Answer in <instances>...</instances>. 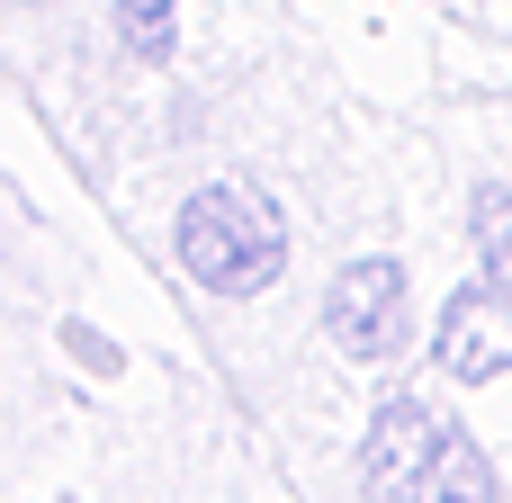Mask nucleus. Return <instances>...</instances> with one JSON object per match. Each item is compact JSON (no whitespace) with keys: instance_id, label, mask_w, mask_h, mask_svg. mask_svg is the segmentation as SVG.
<instances>
[{"instance_id":"obj_7","label":"nucleus","mask_w":512,"mask_h":503,"mask_svg":"<svg viewBox=\"0 0 512 503\" xmlns=\"http://www.w3.org/2000/svg\"><path fill=\"white\" fill-rule=\"evenodd\" d=\"M477 243H486V261H495V279H512V198L504 189L477 198Z\"/></svg>"},{"instance_id":"obj_2","label":"nucleus","mask_w":512,"mask_h":503,"mask_svg":"<svg viewBox=\"0 0 512 503\" xmlns=\"http://www.w3.org/2000/svg\"><path fill=\"white\" fill-rule=\"evenodd\" d=\"M324 324L351 360H396L405 333H414V306H405V270L396 261H351L324 297Z\"/></svg>"},{"instance_id":"obj_5","label":"nucleus","mask_w":512,"mask_h":503,"mask_svg":"<svg viewBox=\"0 0 512 503\" xmlns=\"http://www.w3.org/2000/svg\"><path fill=\"white\" fill-rule=\"evenodd\" d=\"M432 503H495V477H486V459H477L459 432H441V459H432Z\"/></svg>"},{"instance_id":"obj_3","label":"nucleus","mask_w":512,"mask_h":503,"mask_svg":"<svg viewBox=\"0 0 512 503\" xmlns=\"http://www.w3.org/2000/svg\"><path fill=\"white\" fill-rule=\"evenodd\" d=\"M432 459H441V423L423 405H387L369 423V495L378 503H414L432 486Z\"/></svg>"},{"instance_id":"obj_6","label":"nucleus","mask_w":512,"mask_h":503,"mask_svg":"<svg viewBox=\"0 0 512 503\" xmlns=\"http://www.w3.org/2000/svg\"><path fill=\"white\" fill-rule=\"evenodd\" d=\"M117 27H126V45H135L144 63H162V54H171V0H126V9H117Z\"/></svg>"},{"instance_id":"obj_1","label":"nucleus","mask_w":512,"mask_h":503,"mask_svg":"<svg viewBox=\"0 0 512 503\" xmlns=\"http://www.w3.org/2000/svg\"><path fill=\"white\" fill-rule=\"evenodd\" d=\"M180 261H189V279H207V288H225V297H252V288L279 279L288 225H279V207H270L252 180H207V189L180 207Z\"/></svg>"},{"instance_id":"obj_4","label":"nucleus","mask_w":512,"mask_h":503,"mask_svg":"<svg viewBox=\"0 0 512 503\" xmlns=\"http://www.w3.org/2000/svg\"><path fill=\"white\" fill-rule=\"evenodd\" d=\"M441 360H450V378H495L512 360V297L504 288L450 297V315H441Z\"/></svg>"}]
</instances>
